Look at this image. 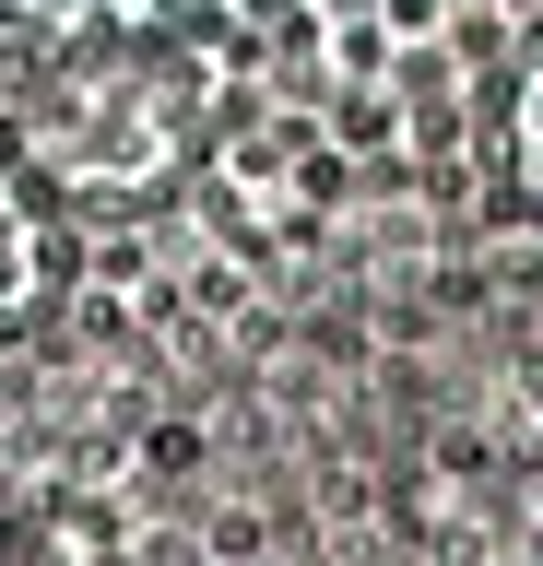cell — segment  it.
I'll return each mask as SVG.
<instances>
[{
  "label": "cell",
  "mask_w": 543,
  "mask_h": 566,
  "mask_svg": "<svg viewBox=\"0 0 543 566\" xmlns=\"http://www.w3.org/2000/svg\"><path fill=\"white\" fill-rule=\"evenodd\" d=\"M36 272H48V237H36V212L12 201V189H0V318H12L24 295H36Z\"/></svg>",
  "instance_id": "1"
},
{
  "label": "cell",
  "mask_w": 543,
  "mask_h": 566,
  "mask_svg": "<svg viewBox=\"0 0 543 566\" xmlns=\"http://www.w3.org/2000/svg\"><path fill=\"white\" fill-rule=\"evenodd\" d=\"M508 177L543 201V60L520 71V95H508Z\"/></svg>",
  "instance_id": "2"
},
{
  "label": "cell",
  "mask_w": 543,
  "mask_h": 566,
  "mask_svg": "<svg viewBox=\"0 0 543 566\" xmlns=\"http://www.w3.org/2000/svg\"><path fill=\"white\" fill-rule=\"evenodd\" d=\"M0 12H36V24H154V12H189V0H0Z\"/></svg>",
  "instance_id": "3"
}]
</instances>
